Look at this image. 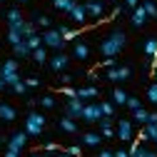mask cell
<instances>
[{"instance_id":"ee69618b","label":"cell","mask_w":157,"mask_h":157,"mask_svg":"<svg viewBox=\"0 0 157 157\" xmlns=\"http://www.w3.org/2000/svg\"><path fill=\"white\" fill-rule=\"evenodd\" d=\"M60 82H63V87H67L72 82V75H60Z\"/></svg>"},{"instance_id":"9c48e42d","label":"cell","mask_w":157,"mask_h":157,"mask_svg":"<svg viewBox=\"0 0 157 157\" xmlns=\"http://www.w3.org/2000/svg\"><path fill=\"white\" fill-rule=\"evenodd\" d=\"M130 75H132V70H130L127 65H117V67H110L105 77H107L110 82H120V80H127Z\"/></svg>"},{"instance_id":"7402d4cb","label":"cell","mask_w":157,"mask_h":157,"mask_svg":"<svg viewBox=\"0 0 157 157\" xmlns=\"http://www.w3.org/2000/svg\"><path fill=\"white\" fill-rule=\"evenodd\" d=\"M127 97H130V95H127L122 87H115V90H112V102H115V105H127Z\"/></svg>"},{"instance_id":"6f0895ef","label":"cell","mask_w":157,"mask_h":157,"mask_svg":"<svg viewBox=\"0 0 157 157\" xmlns=\"http://www.w3.org/2000/svg\"><path fill=\"white\" fill-rule=\"evenodd\" d=\"M30 157H40V155H30Z\"/></svg>"},{"instance_id":"30bf717a","label":"cell","mask_w":157,"mask_h":157,"mask_svg":"<svg viewBox=\"0 0 157 157\" xmlns=\"http://www.w3.org/2000/svg\"><path fill=\"white\" fill-rule=\"evenodd\" d=\"M85 10H87V17H97V20L105 17V3H102V0H87Z\"/></svg>"},{"instance_id":"8d00e7d4","label":"cell","mask_w":157,"mask_h":157,"mask_svg":"<svg viewBox=\"0 0 157 157\" xmlns=\"http://www.w3.org/2000/svg\"><path fill=\"white\" fill-rule=\"evenodd\" d=\"M147 100L157 105V82H152V85L147 87Z\"/></svg>"},{"instance_id":"7c38bea8","label":"cell","mask_w":157,"mask_h":157,"mask_svg":"<svg viewBox=\"0 0 157 157\" xmlns=\"http://www.w3.org/2000/svg\"><path fill=\"white\" fill-rule=\"evenodd\" d=\"M67 65H70V55H65V52H55L50 57V70L52 72H63Z\"/></svg>"},{"instance_id":"5b68a950","label":"cell","mask_w":157,"mask_h":157,"mask_svg":"<svg viewBox=\"0 0 157 157\" xmlns=\"http://www.w3.org/2000/svg\"><path fill=\"white\" fill-rule=\"evenodd\" d=\"M82 110H85V102L80 97H70L65 102V117H72V120H82Z\"/></svg>"},{"instance_id":"7bdbcfd3","label":"cell","mask_w":157,"mask_h":157,"mask_svg":"<svg viewBox=\"0 0 157 157\" xmlns=\"http://www.w3.org/2000/svg\"><path fill=\"white\" fill-rule=\"evenodd\" d=\"M25 85H28V87H37V85H40V80H37V77H28Z\"/></svg>"},{"instance_id":"9a60e30c","label":"cell","mask_w":157,"mask_h":157,"mask_svg":"<svg viewBox=\"0 0 157 157\" xmlns=\"http://www.w3.org/2000/svg\"><path fill=\"white\" fill-rule=\"evenodd\" d=\"M137 140H140V142H145V140H155V142H157V122H147Z\"/></svg>"},{"instance_id":"277c9868","label":"cell","mask_w":157,"mask_h":157,"mask_svg":"<svg viewBox=\"0 0 157 157\" xmlns=\"http://www.w3.org/2000/svg\"><path fill=\"white\" fill-rule=\"evenodd\" d=\"M43 45L50 48V50H57V52H60V50L65 48V37L60 35V30H57V28H50V30L43 33Z\"/></svg>"},{"instance_id":"f907efd6","label":"cell","mask_w":157,"mask_h":157,"mask_svg":"<svg viewBox=\"0 0 157 157\" xmlns=\"http://www.w3.org/2000/svg\"><path fill=\"white\" fill-rule=\"evenodd\" d=\"M150 122H157V112H150Z\"/></svg>"},{"instance_id":"44dd1931","label":"cell","mask_w":157,"mask_h":157,"mask_svg":"<svg viewBox=\"0 0 157 157\" xmlns=\"http://www.w3.org/2000/svg\"><path fill=\"white\" fill-rule=\"evenodd\" d=\"M97 125H100V135H102V137H112V135H115V127H112V122H110V117H102Z\"/></svg>"},{"instance_id":"5bb4252c","label":"cell","mask_w":157,"mask_h":157,"mask_svg":"<svg viewBox=\"0 0 157 157\" xmlns=\"http://www.w3.org/2000/svg\"><path fill=\"white\" fill-rule=\"evenodd\" d=\"M97 95H100V90H97L95 85H87V87H80V90H77V97H80L82 102H90V100H95Z\"/></svg>"},{"instance_id":"ac0fdd59","label":"cell","mask_w":157,"mask_h":157,"mask_svg":"<svg viewBox=\"0 0 157 157\" xmlns=\"http://www.w3.org/2000/svg\"><path fill=\"white\" fill-rule=\"evenodd\" d=\"M130 20H132V25H135V28H142V25H145V20H147L145 8H142V5H137V8L132 10V17H130Z\"/></svg>"},{"instance_id":"ffe728a7","label":"cell","mask_w":157,"mask_h":157,"mask_svg":"<svg viewBox=\"0 0 157 157\" xmlns=\"http://www.w3.org/2000/svg\"><path fill=\"white\" fill-rule=\"evenodd\" d=\"M72 55L77 57V60H87V57H90V48H87V43H75Z\"/></svg>"},{"instance_id":"836d02e7","label":"cell","mask_w":157,"mask_h":157,"mask_svg":"<svg viewBox=\"0 0 157 157\" xmlns=\"http://www.w3.org/2000/svg\"><path fill=\"white\" fill-rule=\"evenodd\" d=\"M50 23H52V20H50L48 15H37V17H35V25H37V28H45V30H50Z\"/></svg>"},{"instance_id":"4dcf8cb0","label":"cell","mask_w":157,"mask_h":157,"mask_svg":"<svg viewBox=\"0 0 157 157\" xmlns=\"http://www.w3.org/2000/svg\"><path fill=\"white\" fill-rule=\"evenodd\" d=\"M25 43H28L30 50H37V48H43V35H30Z\"/></svg>"},{"instance_id":"484cf974","label":"cell","mask_w":157,"mask_h":157,"mask_svg":"<svg viewBox=\"0 0 157 157\" xmlns=\"http://www.w3.org/2000/svg\"><path fill=\"white\" fill-rule=\"evenodd\" d=\"M13 52H15V57H30V55H33V50L28 48V43H25V40H23L20 45H15V48H13Z\"/></svg>"},{"instance_id":"4fadbf2b","label":"cell","mask_w":157,"mask_h":157,"mask_svg":"<svg viewBox=\"0 0 157 157\" xmlns=\"http://www.w3.org/2000/svg\"><path fill=\"white\" fill-rule=\"evenodd\" d=\"M70 17H72V23H77V25H82L85 20H87V10H85V3H75V8L67 13Z\"/></svg>"},{"instance_id":"d590c367","label":"cell","mask_w":157,"mask_h":157,"mask_svg":"<svg viewBox=\"0 0 157 157\" xmlns=\"http://www.w3.org/2000/svg\"><path fill=\"white\" fill-rule=\"evenodd\" d=\"M40 105H43L45 110H52V107H55V97H52V95H43V97H40Z\"/></svg>"},{"instance_id":"9f6ffc18","label":"cell","mask_w":157,"mask_h":157,"mask_svg":"<svg viewBox=\"0 0 157 157\" xmlns=\"http://www.w3.org/2000/svg\"><path fill=\"white\" fill-rule=\"evenodd\" d=\"M17 3H28V0H17Z\"/></svg>"},{"instance_id":"cb8c5ba5","label":"cell","mask_w":157,"mask_h":157,"mask_svg":"<svg viewBox=\"0 0 157 157\" xmlns=\"http://www.w3.org/2000/svg\"><path fill=\"white\" fill-rule=\"evenodd\" d=\"M147 155H150V150H145V147L140 145V140L132 142V147H130V157H147Z\"/></svg>"},{"instance_id":"f35d334b","label":"cell","mask_w":157,"mask_h":157,"mask_svg":"<svg viewBox=\"0 0 157 157\" xmlns=\"http://www.w3.org/2000/svg\"><path fill=\"white\" fill-rule=\"evenodd\" d=\"M65 152H67V155H72V157H82V147H80V145H70Z\"/></svg>"},{"instance_id":"ab89813d","label":"cell","mask_w":157,"mask_h":157,"mask_svg":"<svg viewBox=\"0 0 157 157\" xmlns=\"http://www.w3.org/2000/svg\"><path fill=\"white\" fill-rule=\"evenodd\" d=\"M127 107L135 112V110H140V107H142V102L137 100V97H127Z\"/></svg>"},{"instance_id":"f546056e","label":"cell","mask_w":157,"mask_h":157,"mask_svg":"<svg viewBox=\"0 0 157 157\" xmlns=\"http://www.w3.org/2000/svg\"><path fill=\"white\" fill-rule=\"evenodd\" d=\"M52 5H55L57 10H63V13H70V10L75 8V0H52Z\"/></svg>"},{"instance_id":"603a6c76","label":"cell","mask_w":157,"mask_h":157,"mask_svg":"<svg viewBox=\"0 0 157 157\" xmlns=\"http://www.w3.org/2000/svg\"><path fill=\"white\" fill-rule=\"evenodd\" d=\"M60 130L67 132V135H75V132H77V125H75L72 117H63V120H60Z\"/></svg>"},{"instance_id":"83f0119b","label":"cell","mask_w":157,"mask_h":157,"mask_svg":"<svg viewBox=\"0 0 157 157\" xmlns=\"http://www.w3.org/2000/svg\"><path fill=\"white\" fill-rule=\"evenodd\" d=\"M57 30H60V35L65 37V43H70V40H75V37H77V35L82 33V30H70V28H65V25H60V28H57Z\"/></svg>"},{"instance_id":"ba28073f","label":"cell","mask_w":157,"mask_h":157,"mask_svg":"<svg viewBox=\"0 0 157 157\" xmlns=\"http://www.w3.org/2000/svg\"><path fill=\"white\" fill-rule=\"evenodd\" d=\"M115 135L120 137L122 142H130L132 137H135V125H132L130 120H120V122H117V130H115Z\"/></svg>"},{"instance_id":"d6986e66","label":"cell","mask_w":157,"mask_h":157,"mask_svg":"<svg viewBox=\"0 0 157 157\" xmlns=\"http://www.w3.org/2000/svg\"><path fill=\"white\" fill-rule=\"evenodd\" d=\"M100 142H102V135L100 132H85L82 135V145L85 147H97Z\"/></svg>"},{"instance_id":"2e32d148","label":"cell","mask_w":157,"mask_h":157,"mask_svg":"<svg viewBox=\"0 0 157 157\" xmlns=\"http://www.w3.org/2000/svg\"><path fill=\"white\" fill-rule=\"evenodd\" d=\"M15 117H17V112H15V107H13V105L0 102V120H3V122H13Z\"/></svg>"},{"instance_id":"d4e9b609","label":"cell","mask_w":157,"mask_h":157,"mask_svg":"<svg viewBox=\"0 0 157 157\" xmlns=\"http://www.w3.org/2000/svg\"><path fill=\"white\" fill-rule=\"evenodd\" d=\"M33 60H35L37 65H45V60H48V48L43 45V48H37V50H33Z\"/></svg>"},{"instance_id":"6da1fadb","label":"cell","mask_w":157,"mask_h":157,"mask_svg":"<svg viewBox=\"0 0 157 157\" xmlns=\"http://www.w3.org/2000/svg\"><path fill=\"white\" fill-rule=\"evenodd\" d=\"M125 43H127V35L122 30H112L105 40L100 43V52L102 57H115V55H120L125 50Z\"/></svg>"},{"instance_id":"c3c4849f","label":"cell","mask_w":157,"mask_h":157,"mask_svg":"<svg viewBox=\"0 0 157 157\" xmlns=\"http://www.w3.org/2000/svg\"><path fill=\"white\" fill-rule=\"evenodd\" d=\"M97 157H115V152H110V150H102V152L97 155Z\"/></svg>"},{"instance_id":"3957f363","label":"cell","mask_w":157,"mask_h":157,"mask_svg":"<svg viewBox=\"0 0 157 157\" xmlns=\"http://www.w3.org/2000/svg\"><path fill=\"white\" fill-rule=\"evenodd\" d=\"M0 77L5 80L8 87H13L15 82H20V75H17V60H5L0 65Z\"/></svg>"},{"instance_id":"7dc6e473","label":"cell","mask_w":157,"mask_h":157,"mask_svg":"<svg viewBox=\"0 0 157 157\" xmlns=\"http://www.w3.org/2000/svg\"><path fill=\"white\" fill-rule=\"evenodd\" d=\"M115 157H130V152H127V150H117Z\"/></svg>"},{"instance_id":"b9f144b4","label":"cell","mask_w":157,"mask_h":157,"mask_svg":"<svg viewBox=\"0 0 157 157\" xmlns=\"http://www.w3.org/2000/svg\"><path fill=\"white\" fill-rule=\"evenodd\" d=\"M100 65H102V67H107V70H110V67H117V63H115V57H105V60H102Z\"/></svg>"},{"instance_id":"816d5d0a","label":"cell","mask_w":157,"mask_h":157,"mask_svg":"<svg viewBox=\"0 0 157 157\" xmlns=\"http://www.w3.org/2000/svg\"><path fill=\"white\" fill-rule=\"evenodd\" d=\"M8 85H5V80H3V77H0V90H5Z\"/></svg>"},{"instance_id":"7a4b0ae2","label":"cell","mask_w":157,"mask_h":157,"mask_svg":"<svg viewBox=\"0 0 157 157\" xmlns=\"http://www.w3.org/2000/svg\"><path fill=\"white\" fill-rule=\"evenodd\" d=\"M43 130H45V115L43 112H28V117H25V132H28V137L43 135Z\"/></svg>"},{"instance_id":"52a82bcc","label":"cell","mask_w":157,"mask_h":157,"mask_svg":"<svg viewBox=\"0 0 157 157\" xmlns=\"http://www.w3.org/2000/svg\"><path fill=\"white\" fill-rule=\"evenodd\" d=\"M82 120H85V122H100V120H102V110H100V102H85V110H82Z\"/></svg>"},{"instance_id":"1f68e13d","label":"cell","mask_w":157,"mask_h":157,"mask_svg":"<svg viewBox=\"0 0 157 157\" xmlns=\"http://www.w3.org/2000/svg\"><path fill=\"white\" fill-rule=\"evenodd\" d=\"M142 8H145V13H147V17H157V5L152 3V0H145V3H140Z\"/></svg>"},{"instance_id":"680465c9","label":"cell","mask_w":157,"mask_h":157,"mask_svg":"<svg viewBox=\"0 0 157 157\" xmlns=\"http://www.w3.org/2000/svg\"><path fill=\"white\" fill-rule=\"evenodd\" d=\"M0 3H3V0H0Z\"/></svg>"},{"instance_id":"74e56055","label":"cell","mask_w":157,"mask_h":157,"mask_svg":"<svg viewBox=\"0 0 157 157\" xmlns=\"http://www.w3.org/2000/svg\"><path fill=\"white\" fill-rule=\"evenodd\" d=\"M13 92H15V95H25V92H28V85H25V80L15 82V85H13Z\"/></svg>"},{"instance_id":"e575fe53","label":"cell","mask_w":157,"mask_h":157,"mask_svg":"<svg viewBox=\"0 0 157 157\" xmlns=\"http://www.w3.org/2000/svg\"><path fill=\"white\" fill-rule=\"evenodd\" d=\"M35 28H37L35 23H25V25H23V37H25V40H28L30 35H37V30H35Z\"/></svg>"},{"instance_id":"f6af8a7d","label":"cell","mask_w":157,"mask_h":157,"mask_svg":"<svg viewBox=\"0 0 157 157\" xmlns=\"http://www.w3.org/2000/svg\"><path fill=\"white\" fill-rule=\"evenodd\" d=\"M43 150H45V152H55V150H60V147H57L55 142H48V145H43Z\"/></svg>"},{"instance_id":"4316f807","label":"cell","mask_w":157,"mask_h":157,"mask_svg":"<svg viewBox=\"0 0 157 157\" xmlns=\"http://www.w3.org/2000/svg\"><path fill=\"white\" fill-rule=\"evenodd\" d=\"M132 117H135V122H140V125H147V122H150V112H147L145 107L135 110V112H132Z\"/></svg>"},{"instance_id":"91938a15","label":"cell","mask_w":157,"mask_h":157,"mask_svg":"<svg viewBox=\"0 0 157 157\" xmlns=\"http://www.w3.org/2000/svg\"><path fill=\"white\" fill-rule=\"evenodd\" d=\"M55 157H57V155H55Z\"/></svg>"},{"instance_id":"8992f818","label":"cell","mask_w":157,"mask_h":157,"mask_svg":"<svg viewBox=\"0 0 157 157\" xmlns=\"http://www.w3.org/2000/svg\"><path fill=\"white\" fill-rule=\"evenodd\" d=\"M5 17H8V30H20V33H23V25H25L28 20H25V17H23V13H20V8H10Z\"/></svg>"},{"instance_id":"681fc988","label":"cell","mask_w":157,"mask_h":157,"mask_svg":"<svg viewBox=\"0 0 157 157\" xmlns=\"http://www.w3.org/2000/svg\"><path fill=\"white\" fill-rule=\"evenodd\" d=\"M5 157H20V152H13V150H5Z\"/></svg>"},{"instance_id":"bcb514c9","label":"cell","mask_w":157,"mask_h":157,"mask_svg":"<svg viewBox=\"0 0 157 157\" xmlns=\"http://www.w3.org/2000/svg\"><path fill=\"white\" fill-rule=\"evenodd\" d=\"M125 5H127V8H130V10H135V8H137V5H140V0H125Z\"/></svg>"},{"instance_id":"11a10c76","label":"cell","mask_w":157,"mask_h":157,"mask_svg":"<svg viewBox=\"0 0 157 157\" xmlns=\"http://www.w3.org/2000/svg\"><path fill=\"white\" fill-rule=\"evenodd\" d=\"M147 157H157V155H155V152H150V155H147Z\"/></svg>"},{"instance_id":"8fae6325","label":"cell","mask_w":157,"mask_h":157,"mask_svg":"<svg viewBox=\"0 0 157 157\" xmlns=\"http://www.w3.org/2000/svg\"><path fill=\"white\" fill-rule=\"evenodd\" d=\"M25 145H28V132H25V130L8 137V150H13V152H20Z\"/></svg>"},{"instance_id":"f1b7e54d","label":"cell","mask_w":157,"mask_h":157,"mask_svg":"<svg viewBox=\"0 0 157 157\" xmlns=\"http://www.w3.org/2000/svg\"><path fill=\"white\" fill-rule=\"evenodd\" d=\"M23 40H25V37H23L20 30H8V43H10L13 48H15V45H20Z\"/></svg>"},{"instance_id":"f5cc1de1","label":"cell","mask_w":157,"mask_h":157,"mask_svg":"<svg viewBox=\"0 0 157 157\" xmlns=\"http://www.w3.org/2000/svg\"><path fill=\"white\" fill-rule=\"evenodd\" d=\"M57 157H72V155H67V152H60V155H57Z\"/></svg>"},{"instance_id":"e0dca14e","label":"cell","mask_w":157,"mask_h":157,"mask_svg":"<svg viewBox=\"0 0 157 157\" xmlns=\"http://www.w3.org/2000/svg\"><path fill=\"white\" fill-rule=\"evenodd\" d=\"M145 55L152 57V70H155V67H157V40H155V37L145 40Z\"/></svg>"},{"instance_id":"db71d44e","label":"cell","mask_w":157,"mask_h":157,"mask_svg":"<svg viewBox=\"0 0 157 157\" xmlns=\"http://www.w3.org/2000/svg\"><path fill=\"white\" fill-rule=\"evenodd\" d=\"M152 72H155V82H157V67H155V70H152Z\"/></svg>"},{"instance_id":"d6a6232c","label":"cell","mask_w":157,"mask_h":157,"mask_svg":"<svg viewBox=\"0 0 157 157\" xmlns=\"http://www.w3.org/2000/svg\"><path fill=\"white\" fill-rule=\"evenodd\" d=\"M100 110H102V117H112L115 115V102H100Z\"/></svg>"},{"instance_id":"60d3db41","label":"cell","mask_w":157,"mask_h":157,"mask_svg":"<svg viewBox=\"0 0 157 157\" xmlns=\"http://www.w3.org/2000/svg\"><path fill=\"white\" fill-rule=\"evenodd\" d=\"M60 92L67 97V100H70V97H77V90H72V87H60Z\"/></svg>"}]
</instances>
